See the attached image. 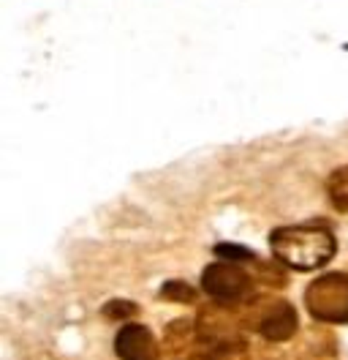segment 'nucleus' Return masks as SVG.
Masks as SVG:
<instances>
[{
    "instance_id": "obj_1",
    "label": "nucleus",
    "mask_w": 348,
    "mask_h": 360,
    "mask_svg": "<svg viewBox=\"0 0 348 360\" xmlns=\"http://www.w3.org/2000/svg\"><path fill=\"white\" fill-rule=\"evenodd\" d=\"M275 259L291 270H319L335 257L337 240L326 226H281L269 235Z\"/></svg>"
},
{
    "instance_id": "obj_2",
    "label": "nucleus",
    "mask_w": 348,
    "mask_h": 360,
    "mask_svg": "<svg viewBox=\"0 0 348 360\" xmlns=\"http://www.w3.org/2000/svg\"><path fill=\"white\" fill-rule=\"evenodd\" d=\"M307 314L319 322H348V276L326 273L304 290Z\"/></svg>"
},
{
    "instance_id": "obj_3",
    "label": "nucleus",
    "mask_w": 348,
    "mask_h": 360,
    "mask_svg": "<svg viewBox=\"0 0 348 360\" xmlns=\"http://www.w3.org/2000/svg\"><path fill=\"white\" fill-rule=\"evenodd\" d=\"M201 290L210 297H215L218 303H239V300L250 297L253 281L237 265L215 262V265H207L201 273Z\"/></svg>"
},
{
    "instance_id": "obj_4",
    "label": "nucleus",
    "mask_w": 348,
    "mask_h": 360,
    "mask_svg": "<svg viewBox=\"0 0 348 360\" xmlns=\"http://www.w3.org/2000/svg\"><path fill=\"white\" fill-rule=\"evenodd\" d=\"M248 319L267 341H288L297 333V311L286 300H259L253 303Z\"/></svg>"
},
{
    "instance_id": "obj_5",
    "label": "nucleus",
    "mask_w": 348,
    "mask_h": 360,
    "mask_svg": "<svg viewBox=\"0 0 348 360\" xmlns=\"http://www.w3.org/2000/svg\"><path fill=\"white\" fill-rule=\"evenodd\" d=\"M114 352L120 360H158L161 349L158 341L152 336L150 328L139 325V322H128L117 336H114Z\"/></svg>"
},
{
    "instance_id": "obj_6",
    "label": "nucleus",
    "mask_w": 348,
    "mask_h": 360,
    "mask_svg": "<svg viewBox=\"0 0 348 360\" xmlns=\"http://www.w3.org/2000/svg\"><path fill=\"white\" fill-rule=\"evenodd\" d=\"M326 194H329V202L335 205V210L348 213V167H340V169H335L329 175Z\"/></svg>"
},
{
    "instance_id": "obj_7",
    "label": "nucleus",
    "mask_w": 348,
    "mask_h": 360,
    "mask_svg": "<svg viewBox=\"0 0 348 360\" xmlns=\"http://www.w3.org/2000/svg\"><path fill=\"white\" fill-rule=\"evenodd\" d=\"M161 297L163 300H180V303H194L196 300V290L185 281H166L161 287Z\"/></svg>"
},
{
    "instance_id": "obj_8",
    "label": "nucleus",
    "mask_w": 348,
    "mask_h": 360,
    "mask_svg": "<svg viewBox=\"0 0 348 360\" xmlns=\"http://www.w3.org/2000/svg\"><path fill=\"white\" fill-rule=\"evenodd\" d=\"M101 314L107 319H130V316L139 314V306L130 303V300H109L107 306L101 309Z\"/></svg>"
},
{
    "instance_id": "obj_9",
    "label": "nucleus",
    "mask_w": 348,
    "mask_h": 360,
    "mask_svg": "<svg viewBox=\"0 0 348 360\" xmlns=\"http://www.w3.org/2000/svg\"><path fill=\"white\" fill-rule=\"evenodd\" d=\"M215 254L223 257V259H229V262H253V259H256V254H253L250 248L234 246V243H218Z\"/></svg>"
}]
</instances>
